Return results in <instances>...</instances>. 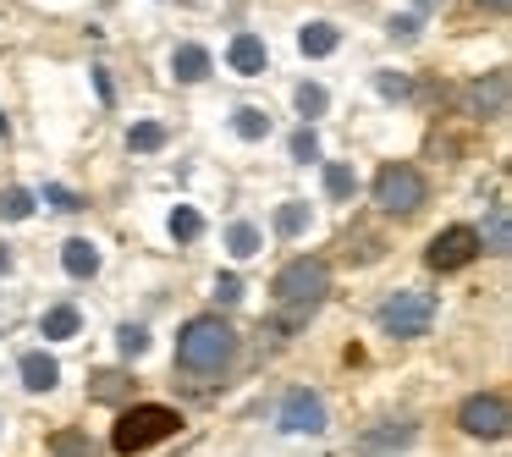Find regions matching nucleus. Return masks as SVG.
<instances>
[{
  "label": "nucleus",
  "instance_id": "1",
  "mask_svg": "<svg viewBox=\"0 0 512 457\" xmlns=\"http://www.w3.org/2000/svg\"><path fill=\"white\" fill-rule=\"evenodd\" d=\"M237 358V331L221 320V314H193L188 325H182L177 336V369H188V375H226Z\"/></svg>",
  "mask_w": 512,
  "mask_h": 457
},
{
  "label": "nucleus",
  "instance_id": "2",
  "mask_svg": "<svg viewBox=\"0 0 512 457\" xmlns=\"http://www.w3.org/2000/svg\"><path fill=\"white\" fill-rule=\"evenodd\" d=\"M331 292V270H325V259H287L276 276V303L287 309V331L292 325H303L314 309H320V298Z\"/></svg>",
  "mask_w": 512,
  "mask_h": 457
},
{
  "label": "nucleus",
  "instance_id": "3",
  "mask_svg": "<svg viewBox=\"0 0 512 457\" xmlns=\"http://www.w3.org/2000/svg\"><path fill=\"white\" fill-rule=\"evenodd\" d=\"M177 430H182V413H177V408H166V402H133V408L116 419L111 446H116L122 457H138V452H149V446L171 441Z\"/></svg>",
  "mask_w": 512,
  "mask_h": 457
},
{
  "label": "nucleus",
  "instance_id": "4",
  "mask_svg": "<svg viewBox=\"0 0 512 457\" xmlns=\"http://www.w3.org/2000/svg\"><path fill=\"white\" fill-rule=\"evenodd\" d=\"M375 320H380V331L397 336V342H419V336H430V325H435V298L430 292L402 287V292H391V298L380 303Z\"/></svg>",
  "mask_w": 512,
  "mask_h": 457
},
{
  "label": "nucleus",
  "instance_id": "5",
  "mask_svg": "<svg viewBox=\"0 0 512 457\" xmlns=\"http://www.w3.org/2000/svg\"><path fill=\"white\" fill-rule=\"evenodd\" d=\"M424 199H430V182H424V171L413 166V160H386V166H380L375 204L386 215H413Z\"/></svg>",
  "mask_w": 512,
  "mask_h": 457
},
{
  "label": "nucleus",
  "instance_id": "6",
  "mask_svg": "<svg viewBox=\"0 0 512 457\" xmlns=\"http://www.w3.org/2000/svg\"><path fill=\"white\" fill-rule=\"evenodd\" d=\"M479 248H485V237L474 232V226H446V232L430 237V248H424V265L430 270H463L479 259Z\"/></svg>",
  "mask_w": 512,
  "mask_h": 457
},
{
  "label": "nucleus",
  "instance_id": "7",
  "mask_svg": "<svg viewBox=\"0 0 512 457\" xmlns=\"http://www.w3.org/2000/svg\"><path fill=\"white\" fill-rule=\"evenodd\" d=\"M457 424H463L468 435H479V441H501V435H507V397H501V391H474V397H463V408H457Z\"/></svg>",
  "mask_w": 512,
  "mask_h": 457
},
{
  "label": "nucleus",
  "instance_id": "8",
  "mask_svg": "<svg viewBox=\"0 0 512 457\" xmlns=\"http://www.w3.org/2000/svg\"><path fill=\"white\" fill-rule=\"evenodd\" d=\"M276 424L287 435H320L325 430V402L314 397L309 386H292L287 397H281V408H276Z\"/></svg>",
  "mask_w": 512,
  "mask_h": 457
},
{
  "label": "nucleus",
  "instance_id": "9",
  "mask_svg": "<svg viewBox=\"0 0 512 457\" xmlns=\"http://www.w3.org/2000/svg\"><path fill=\"white\" fill-rule=\"evenodd\" d=\"M226 67H232L237 78H265V67H270V50H265V39H259L254 28H243V34H232V45H226Z\"/></svg>",
  "mask_w": 512,
  "mask_h": 457
},
{
  "label": "nucleus",
  "instance_id": "10",
  "mask_svg": "<svg viewBox=\"0 0 512 457\" xmlns=\"http://www.w3.org/2000/svg\"><path fill=\"white\" fill-rule=\"evenodd\" d=\"M468 116H479V122L507 116V72H490V78H479L468 89Z\"/></svg>",
  "mask_w": 512,
  "mask_h": 457
},
{
  "label": "nucleus",
  "instance_id": "11",
  "mask_svg": "<svg viewBox=\"0 0 512 457\" xmlns=\"http://www.w3.org/2000/svg\"><path fill=\"white\" fill-rule=\"evenodd\" d=\"M215 72V56L204 45H177L171 50V78L177 83H204Z\"/></svg>",
  "mask_w": 512,
  "mask_h": 457
},
{
  "label": "nucleus",
  "instance_id": "12",
  "mask_svg": "<svg viewBox=\"0 0 512 457\" xmlns=\"http://www.w3.org/2000/svg\"><path fill=\"white\" fill-rule=\"evenodd\" d=\"M61 265H67L72 281H89V276H100V248L89 237H67L61 243Z\"/></svg>",
  "mask_w": 512,
  "mask_h": 457
},
{
  "label": "nucleus",
  "instance_id": "13",
  "mask_svg": "<svg viewBox=\"0 0 512 457\" xmlns=\"http://www.w3.org/2000/svg\"><path fill=\"white\" fill-rule=\"evenodd\" d=\"M23 386L28 391H56V380H61V364L50 353H23Z\"/></svg>",
  "mask_w": 512,
  "mask_h": 457
},
{
  "label": "nucleus",
  "instance_id": "14",
  "mask_svg": "<svg viewBox=\"0 0 512 457\" xmlns=\"http://www.w3.org/2000/svg\"><path fill=\"white\" fill-rule=\"evenodd\" d=\"M83 314L78 303H56V309H45V320H39V336H50V342H67V336H78Z\"/></svg>",
  "mask_w": 512,
  "mask_h": 457
},
{
  "label": "nucleus",
  "instance_id": "15",
  "mask_svg": "<svg viewBox=\"0 0 512 457\" xmlns=\"http://www.w3.org/2000/svg\"><path fill=\"white\" fill-rule=\"evenodd\" d=\"M336 45H342V34H336L331 23H309V28H303V34H298V50H303V56H309V61H325V56H331Z\"/></svg>",
  "mask_w": 512,
  "mask_h": 457
},
{
  "label": "nucleus",
  "instance_id": "16",
  "mask_svg": "<svg viewBox=\"0 0 512 457\" xmlns=\"http://www.w3.org/2000/svg\"><path fill=\"white\" fill-rule=\"evenodd\" d=\"M259 248H265V237H259L254 221H232V226H226V254H232V259H254Z\"/></svg>",
  "mask_w": 512,
  "mask_h": 457
},
{
  "label": "nucleus",
  "instance_id": "17",
  "mask_svg": "<svg viewBox=\"0 0 512 457\" xmlns=\"http://www.w3.org/2000/svg\"><path fill=\"white\" fill-rule=\"evenodd\" d=\"M232 133L248 138V144H259V138H270V116L259 111V105H237V111H232Z\"/></svg>",
  "mask_w": 512,
  "mask_h": 457
},
{
  "label": "nucleus",
  "instance_id": "18",
  "mask_svg": "<svg viewBox=\"0 0 512 457\" xmlns=\"http://www.w3.org/2000/svg\"><path fill=\"white\" fill-rule=\"evenodd\" d=\"M309 221H314V210H309L303 199H287V204L276 210V232H281V237H303V232H309Z\"/></svg>",
  "mask_w": 512,
  "mask_h": 457
},
{
  "label": "nucleus",
  "instance_id": "19",
  "mask_svg": "<svg viewBox=\"0 0 512 457\" xmlns=\"http://www.w3.org/2000/svg\"><path fill=\"white\" fill-rule=\"evenodd\" d=\"M292 100H298V111H303V127H309L314 116L331 111V94H325V83H298V94H292Z\"/></svg>",
  "mask_w": 512,
  "mask_h": 457
},
{
  "label": "nucleus",
  "instance_id": "20",
  "mask_svg": "<svg viewBox=\"0 0 512 457\" xmlns=\"http://www.w3.org/2000/svg\"><path fill=\"white\" fill-rule=\"evenodd\" d=\"M171 237H177V243H199V237H204V215L193 210V204H177V210H171Z\"/></svg>",
  "mask_w": 512,
  "mask_h": 457
},
{
  "label": "nucleus",
  "instance_id": "21",
  "mask_svg": "<svg viewBox=\"0 0 512 457\" xmlns=\"http://www.w3.org/2000/svg\"><path fill=\"white\" fill-rule=\"evenodd\" d=\"M166 127L160 122H138L133 133H127V149H133V155H155V149H166Z\"/></svg>",
  "mask_w": 512,
  "mask_h": 457
},
{
  "label": "nucleus",
  "instance_id": "22",
  "mask_svg": "<svg viewBox=\"0 0 512 457\" xmlns=\"http://www.w3.org/2000/svg\"><path fill=\"white\" fill-rule=\"evenodd\" d=\"M325 193H331L336 204H347L358 193V177H353V166H342V160H331L325 166Z\"/></svg>",
  "mask_w": 512,
  "mask_h": 457
},
{
  "label": "nucleus",
  "instance_id": "23",
  "mask_svg": "<svg viewBox=\"0 0 512 457\" xmlns=\"http://www.w3.org/2000/svg\"><path fill=\"white\" fill-rule=\"evenodd\" d=\"M50 457H100V446H94L83 430H61L56 441H50Z\"/></svg>",
  "mask_w": 512,
  "mask_h": 457
},
{
  "label": "nucleus",
  "instance_id": "24",
  "mask_svg": "<svg viewBox=\"0 0 512 457\" xmlns=\"http://www.w3.org/2000/svg\"><path fill=\"white\" fill-rule=\"evenodd\" d=\"M28 215H34V193H23V188L0 193V221H28Z\"/></svg>",
  "mask_w": 512,
  "mask_h": 457
},
{
  "label": "nucleus",
  "instance_id": "25",
  "mask_svg": "<svg viewBox=\"0 0 512 457\" xmlns=\"http://www.w3.org/2000/svg\"><path fill=\"white\" fill-rule=\"evenodd\" d=\"M408 441H413V424H391V430H369L358 446H364V452H380V446H408Z\"/></svg>",
  "mask_w": 512,
  "mask_h": 457
},
{
  "label": "nucleus",
  "instance_id": "26",
  "mask_svg": "<svg viewBox=\"0 0 512 457\" xmlns=\"http://www.w3.org/2000/svg\"><path fill=\"white\" fill-rule=\"evenodd\" d=\"M39 199L50 204V210H61V215H78L83 210V193H72V188H61V182H50L45 193H39Z\"/></svg>",
  "mask_w": 512,
  "mask_h": 457
},
{
  "label": "nucleus",
  "instance_id": "27",
  "mask_svg": "<svg viewBox=\"0 0 512 457\" xmlns=\"http://www.w3.org/2000/svg\"><path fill=\"white\" fill-rule=\"evenodd\" d=\"M116 347H122L127 358L149 353V331H144V325H122V331H116Z\"/></svg>",
  "mask_w": 512,
  "mask_h": 457
},
{
  "label": "nucleus",
  "instance_id": "28",
  "mask_svg": "<svg viewBox=\"0 0 512 457\" xmlns=\"http://www.w3.org/2000/svg\"><path fill=\"white\" fill-rule=\"evenodd\" d=\"M512 237H507V204H496L490 210V254H507Z\"/></svg>",
  "mask_w": 512,
  "mask_h": 457
},
{
  "label": "nucleus",
  "instance_id": "29",
  "mask_svg": "<svg viewBox=\"0 0 512 457\" xmlns=\"http://www.w3.org/2000/svg\"><path fill=\"white\" fill-rule=\"evenodd\" d=\"M314 155H320V138H314V127H298V133H292V160H298V166H309Z\"/></svg>",
  "mask_w": 512,
  "mask_h": 457
},
{
  "label": "nucleus",
  "instance_id": "30",
  "mask_svg": "<svg viewBox=\"0 0 512 457\" xmlns=\"http://www.w3.org/2000/svg\"><path fill=\"white\" fill-rule=\"evenodd\" d=\"M375 89H380V94H386V100H402V94H408V89H413V83H408V78H402V72H375Z\"/></svg>",
  "mask_w": 512,
  "mask_h": 457
},
{
  "label": "nucleus",
  "instance_id": "31",
  "mask_svg": "<svg viewBox=\"0 0 512 457\" xmlns=\"http://www.w3.org/2000/svg\"><path fill=\"white\" fill-rule=\"evenodd\" d=\"M386 28H391V39H402V45H413V39H419V17H413V12L408 17H391Z\"/></svg>",
  "mask_w": 512,
  "mask_h": 457
},
{
  "label": "nucleus",
  "instance_id": "32",
  "mask_svg": "<svg viewBox=\"0 0 512 457\" xmlns=\"http://www.w3.org/2000/svg\"><path fill=\"white\" fill-rule=\"evenodd\" d=\"M215 298L237 303V298H243V281H237V276H215Z\"/></svg>",
  "mask_w": 512,
  "mask_h": 457
},
{
  "label": "nucleus",
  "instance_id": "33",
  "mask_svg": "<svg viewBox=\"0 0 512 457\" xmlns=\"http://www.w3.org/2000/svg\"><path fill=\"white\" fill-rule=\"evenodd\" d=\"M94 397H122V375H94Z\"/></svg>",
  "mask_w": 512,
  "mask_h": 457
},
{
  "label": "nucleus",
  "instance_id": "34",
  "mask_svg": "<svg viewBox=\"0 0 512 457\" xmlns=\"http://www.w3.org/2000/svg\"><path fill=\"white\" fill-rule=\"evenodd\" d=\"M94 89H100V100H105V105L116 100V89H111V78H105V67H94Z\"/></svg>",
  "mask_w": 512,
  "mask_h": 457
},
{
  "label": "nucleus",
  "instance_id": "35",
  "mask_svg": "<svg viewBox=\"0 0 512 457\" xmlns=\"http://www.w3.org/2000/svg\"><path fill=\"white\" fill-rule=\"evenodd\" d=\"M6 270H12V254H6V243H0V276H6Z\"/></svg>",
  "mask_w": 512,
  "mask_h": 457
},
{
  "label": "nucleus",
  "instance_id": "36",
  "mask_svg": "<svg viewBox=\"0 0 512 457\" xmlns=\"http://www.w3.org/2000/svg\"><path fill=\"white\" fill-rule=\"evenodd\" d=\"M413 6H419V12H435V6H441V0H413Z\"/></svg>",
  "mask_w": 512,
  "mask_h": 457
},
{
  "label": "nucleus",
  "instance_id": "37",
  "mask_svg": "<svg viewBox=\"0 0 512 457\" xmlns=\"http://www.w3.org/2000/svg\"><path fill=\"white\" fill-rule=\"evenodd\" d=\"M485 6H490V12H507V0H485Z\"/></svg>",
  "mask_w": 512,
  "mask_h": 457
},
{
  "label": "nucleus",
  "instance_id": "38",
  "mask_svg": "<svg viewBox=\"0 0 512 457\" xmlns=\"http://www.w3.org/2000/svg\"><path fill=\"white\" fill-rule=\"evenodd\" d=\"M0 138H6V116H0Z\"/></svg>",
  "mask_w": 512,
  "mask_h": 457
},
{
  "label": "nucleus",
  "instance_id": "39",
  "mask_svg": "<svg viewBox=\"0 0 512 457\" xmlns=\"http://www.w3.org/2000/svg\"><path fill=\"white\" fill-rule=\"evenodd\" d=\"M0 435H6V419H0Z\"/></svg>",
  "mask_w": 512,
  "mask_h": 457
}]
</instances>
